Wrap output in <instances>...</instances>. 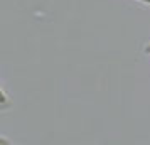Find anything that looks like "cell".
I'll return each instance as SVG.
<instances>
[{"instance_id": "6da1fadb", "label": "cell", "mask_w": 150, "mask_h": 145, "mask_svg": "<svg viewBox=\"0 0 150 145\" xmlns=\"http://www.w3.org/2000/svg\"><path fill=\"white\" fill-rule=\"evenodd\" d=\"M12 106H14V100L8 96L7 90L2 86V88H0V110L7 111L8 108H12Z\"/></svg>"}, {"instance_id": "7a4b0ae2", "label": "cell", "mask_w": 150, "mask_h": 145, "mask_svg": "<svg viewBox=\"0 0 150 145\" xmlns=\"http://www.w3.org/2000/svg\"><path fill=\"white\" fill-rule=\"evenodd\" d=\"M14 142H10L7 140V137H4V135H0V145H12Z\"/></svg>"}, {"instance_id": "3957f363", "label": "cell", "mask_w": 150, "mask_h": 145, "mask_svg": "<svg viewBox=\"0 0 150 145\" xmlns=\"http://www.w3.org/2000/svg\"><path fill=\"white\" fill-rule=\"evenodd\" d=\"M138 2H142L143 5H150V0H138Z\"/></svg>"}, {"instance_id": "277c9868", "label": "cell", "mask_w": 150, "mask_h": 145, "mask_svg": "<svg viewBox=\"0 0 150 145\" xmlns=\"http://www.w3.org/2000/svg\"><path fill=\"white\" fill-rule=\"evenodd\" d=\"M145 52H147V54H150V44L147 46V47H145Z\"/></svg>"}]
</instances>
